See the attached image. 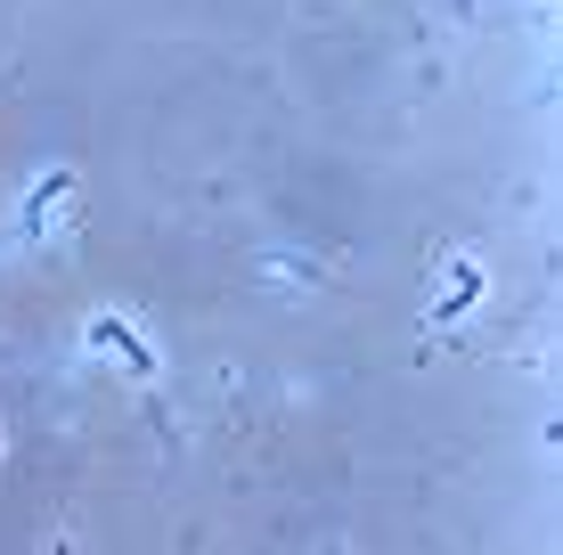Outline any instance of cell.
Masks as SVG:
<instances>
[{
	"label": "cell",
	"mask_w": 563,
	"mask_h": 555,
	"mask_svg": "<svg viewBox=\"0 0 563 555\" xmlns=\"http://www.w3.org/2000/svg\"><path fill=\"white\" fill-rule=\"evenodd\" d=\"M474 295H482V262H474V254H457V262H450V295L433 302V328H450V319H457Z\"/></svg>",
	"instance_id": "1"
}]
</instances>
